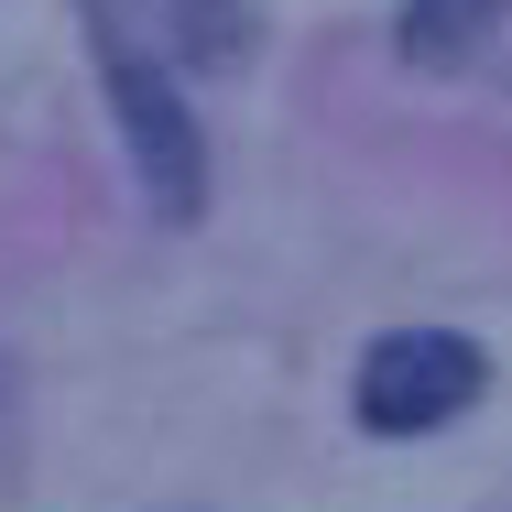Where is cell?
Returning a JSON list of instances; mask_svg holds the SVG:
<instances>
[{"label": "cell", "mask_w": 512, "mask_h": 512, "mask_svg": "<svg viewBox=\"0 0 512 512\" xmlns=\"http://www.w3.org/2000/svg\"><path fill=\"white\" fill-rule=\"evenodd\" d=\"M502 11L512 0H404L393 44H404V66H458V55H480V33H491Z\"/></svg>", "instance_id": "3957f363"}, {"label": "cell", "mask_w": 512, "mask_h": 512, "mask_svg": "<svg viewBox=\"0 0 512 512\" xmlns=\"http://www.w3.org/2000/svg\"><path fill=\"white\" fill-rule=\"evenodd\" d=\"M480 393H491V360H480L458 327H393V338H371V360H360V382H349V404H360L371 436L458 425Z\"/></svg>", "instance_id": "7a4b0ae2"}, {"label": "cell", "mask_w": 512, "mask_h": 512, "mask_svg": "<svg viewBox=\"0 0 512 512\" xmlns=\"http://www.w3.org/2000/svg\"><path fill=\"white\" fill-rule=\"evenodd\" d=\"M88 55H99V88H109V109H120V142H131L142 197L164 207V218H197L207 207V142H197V120H186V99H175V77H164L109 11H88Z\"/></svg>", "instance_id": "6da1fadb"}]
</instances>
